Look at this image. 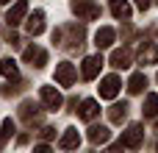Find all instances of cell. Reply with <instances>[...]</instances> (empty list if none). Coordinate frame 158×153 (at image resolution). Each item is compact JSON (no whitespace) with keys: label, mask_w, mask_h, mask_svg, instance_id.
Segmentation results:
<instances>
[{"label":"cell","mask_w":158,"mask_h":153,"mask_svg":"<svg viewBox=\"0 0 158 153\" xmlns=\"http://www.w3.org/2000/svg\"><path fill=\"white\" fill-rule=\"evenodd\" d=\"M72 11H75L81 20H97V17H100V6H97L94 0H78V3L72 6Z\"/></svg>","instance_id":"1"},{"label":"cell","mask_w":158,"mask_h":153,"mask_svg":"<svg viewBox=\"0 0 158 153\" xmlns=\"http://www.w3.org/2000/svg\"><path fill=\"white\" fill-rule=\"evenodd\" d=\"M142 139H144V131H142V125H131L125 134H122V148H131V151H136V148H142Z\"/></svg>","instance_id":"2"},{"label":"cell","mask_w":158,"mask_h":153,"mask_svg":"<svg viewBox=\"0 0 158 153\" xmlns=\"http://www.w3.org/2000/svg\"><path fill=\"white\" fill-rule=\"evenodd\" d=\"M75 64H69V61H61L58 67H56V81L61 84V86H72L75 84Z\"/></svg>","instance_id":"3"},{"label":"cell","mask_w":158,"mask_h":153,"mask_svg":"<svg viewBox=\"0 0 158 153\" xmlns=\"http://www.w3.org/2000/svg\"><path fill=\"white\" fill-rule=\"evenodd\" d=\"M39 98H42V103L47 106V111H58V109H61V103H64V100H61V95H58L53 86H42V89H39Z\"/></svg>","instance_id":"4"},{"label":"cell","mask_w":158,"mask_h":153,"mask_svg":"<svg viewBox=\"0 0 158 153\" xmlns=\"http://www.w3.org/2000/svg\"><path fill=\"white\" fill-rule=\"evenodd\" d=\"M119 95V78L117 75H108V78H103L100 81V98H106V100H114Z\"/></svg>","instance_id":"5"},{"label":"cell","mask_w":158,"mask_h":153,"mask_svg":"<svg viewBox=\"0 0 158 153\" xmlns=\"http://www.w3.org/2000/svg\"><path fill=\"white\" fill-rule=\"evenodd\" d=\"M25 14H28V3H25V0H17V3L8 8V14H6V22H8V25H19V22L25 20Z\"/></svg>","instance_id":"6"},{"label":"cell","mask_w":158,"mask_h":153,"mask_svg":"<svg viewBox=\"0 0 158 153\" xmlns=\"http://www.w3.org/2000/svg\"><path fill=\"white\" fill-rule=\"evenodd\" d=\"M100 67H103V56H86L83 59V78L92 81L100 75Z\"/></svg>","instance_id":"7"},{"label":"cell","mask_w":158,"mask_h":153,"mask_svg":"<svg viewBox=\"0 0 158 153\" xmlns=\"http://www.w3.org/2000/svg\"><path fill=\"white\" fill-rule=\"evenodd\" d=\"M22 59H25V61H31L33 67H44V64H47V53H44L42 47H25Z\"/></svg>","instance_id":"8"},{"label":"cell","mask_w":158,"mask_h":153,"mask_svg":"<svg viewBox=\"0 0 158 153\" xmlns=\"http://www.w3.org/2000/svg\"><path fill=\"white\" fill-rule=\"evenodd\" d=\"M78 114H81V120H94V117L100 114V106H97V100H92V98H86V100L81 103V109H78Z\"/></svg>","instance_id":"9"},{"label":"cell","mask_w":158,"mask_h":153,"mask_svg":"<svg viewBox=\"0 0 158 153\" xmlns=\"http://www.w3.org/2000/svg\"><path fill=\"white\" fill-rule=\"evenodd\" d=\"M108 137H111V131H108L106 125H92V128H89V142H92V145H106Z\"/></svg>","instance_id":"10"},{"label":"cell","mask_w":158,"mask_h":153,"mask_svg":"<svg viewBox=\"0 0 158 153\" xmlns=\"http://www.w3.org/2000/svg\"><path fill=\"white\" fill-rule=\"evenodd\" d=\"M44 31V11H33V17H28V33L39 36Z\"/></svg>","instance_id":"11"},{"label":"cell","mask_w":158,"mask_h":153,"mask_svg":"<svg viewBox=\"0 0 158 153\" xmlns=\"http://www.w3.org/2000/svg\"><path fill=\"white\" fill-rule=\"evenodd\" d=\"M114 36H117L114 28H100V31L94 33V45H97L100 50H103V47H111V45H114Z\"/></svg>","instance_id":"12"},{"label":"cell","mask_w":158,"mask_h":153,"mask_svg":"<svg viewBox=\"0 0 158 153\" xmlns=\"http://www.w3.org/2000/svg\"><path fill=\"white\" fill-rule=\"evenodd\" d=\"M78 145H81V134H78L75 128H67V131H64V137L58 139V148H64V151L78 148Z\"/></svg>","instance_id":"13"},{"label":"cell","mask_w":158,"mask_h":153,"mask_svg":"<svg viewBox=\"0 0 158 153\" xmlns=\"http://www.w3.org/2000/svg\"><path fill=\"white\" fill-rule=\"evenodd\" d=\"M139 61H142V64H156V61H158V47L153 45V42L142 45V50H139Z\"/></svg>","instance_id":"14"},{"label":"cell","mask_w":158,"mask_h":153,"mask_svg":"<svg viewBox=\"0 0 158 153\" xmlns=\"http://www.w3.org/2000/svg\"><path fill=\"white\" fill-rule=\"evenodd\" d=\"M111 14L117 20H128L131 17V3L128 0H111Z\"/></svg>","instance_id":"15"},{"label":"cell","mask_w":158,"mask_h":153,"mask_svg":"<svg viewBox=\"0 0 158 153\" xmlns=\"http://www.w3.org/2000/svg\"><path fill=\"white\" fill-rule=\"evenodd\" d=\"M111 67H117V70L131 67V53H128V50H114V53H111Z\"/></svg>","instance_id":"16"},{"label":"cell","mask_w":158,"mask_h":153,"mask_svg":"<svg viewBox=\"0 0 158 153\" xmlns=\"http://www.w3.org/2000/svg\"><path fill=\"white\" fill-rule=\"evenodd\" d=\"M144 86H147V78H144L142 72L131 75V81H128V92H131V95H139V92H144Z\"/></svg>","instance_id":"17"},{"label":"cell","mask_w":158,"mask_h":153,"mask_svg":"<svg viewBox=\"0 0 158 153\" xmlns=\"http://www.w3.org/2000/svg\"><path fill=\"white\" fill-rule=\"evenodd\" d=\"M125 114H128V106H125V103H117V106L108 109V120H111V123H122Z\"/></svg>","instance_id":"18"},{"label":"cell","mask_w":158,"mask_h":153,"mask_svg":"<svg viewBox=\"0 0 158 153\" xmlns=\"http://www.w3.org/2000/svg\"><path fill=\"white\" fill-rule=\"evenodd\" d=\"M142 111H144V117H156V114H158V95H147Z\"/></svg>","instance_id":"19"},{"label":"cell","mask_w":158,"mask_h":153,"mask_svg":"<svg viewBox=\"0 0 158 153\" xmlns=\"http://www.w3.org/2000/svg\"><path fill=\"white\" fill-rule=\"evenodd\" d=\"M0 75H17V64H14V59H3L0 61Z\"/></svg>","instance_id":"20"},{"label":"cell","mask_w":158,"mask_h":153,"mask_svg":"<svg viewBox=\"0 0 158 153\" xmlns=\"http://www.w3.org/2000/svg\"><path fill=\"white\" fill-rule=\"evenodd\" d=\"M11 134H14V123L6 117V120H3V125H0V148H3V142H6Z\"/></svg>","instance_id":"21"},{"label":"cell","mask_w":158,"mask_h":153,"mask_svg":"<svg viewBox=\"0 0 158 153\" xmlns=\"http://www.w3.org/2000/svg\"><path fill=\"white\" fill-rule=\"evenodd\" d=\"M133 3H136V6H139V8H142V11H147V8H150V3H153V0H133Z\"/></svg>","instance_id":"22"},{"label":"cell","mask_w":158,"mask_h":153,"mask_svg":"<svg viewBox=\"0 0 158 153\" xmlns=\"http://www.w3.org/2000/svg\"><path fill=\"white\" fill-rule=\"evenodd\" d=\"M0 3H11V0H0Z\"/></svg>","instance_id":"23"},{"label":"cell","mask_w":158,"mask_h":153,"mask_svg":"<svg viewBox=\"0 0 158 153\" xmlns=\"http://www.w3.org/2000/svg\"><path fill=\"white\" fill-rule=\"evenodd\" d=\"M156 3H158V0H156Z\"/></svg>","instance_id":"24"}]
</instances>
